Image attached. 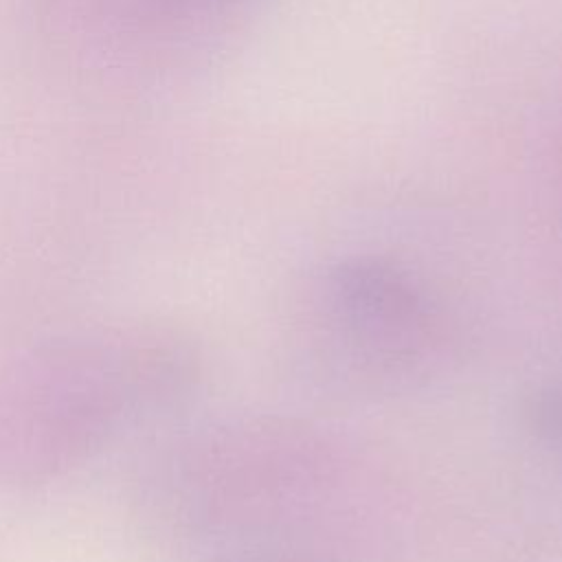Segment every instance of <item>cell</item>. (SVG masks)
Instances as JSON below:
<instances>
[{
  "instance_id": "obj_2",
  "label": "cell",
  "mask_w": 562,
  "mask_h": 562,
  "mask_svg": "<svg viewBox=\"0 0 562 562\" xmlns=\"http://www.w3.org/2000/svg\"><path fill=\"white\" fill-rule=\"evenodd\" d=\"M325 303L349 342L375 360H411L430 342L435 310L402 268L375 257H349L325 274Z\"/></svg>"
},
{
  "instance_id": "obj_3",
  "label": "cell",
  "mask_w": 562,
  "mask_h": 562,
  "mask_svg": "<svg viewBox=\"0 0 562 562\" xmlns=\"http://www.w3.org/2000/svg\"><path fill=\"white\" fill-rule=\"evenodd\" d=\"M522 426L544 450L562 457V380L533 386L522 397Z\"/></svg>"
},
{
  "instance_id": "obj_1",
  "label": "cell",
  "mask_w": 562,
  "mask_h": 562,
  "mask_svg": "<svg viewBox=\"0 0 562 562\" xmlns=\"http://www.w3.org/2000/svg\"><path fill=\"white\" fill-rule=\"evenodd\" d=\"M182 380L180 353L156 338L61 347L0 382V461L57 468L90 452Z\"/></svg>"
}]
</instances>
